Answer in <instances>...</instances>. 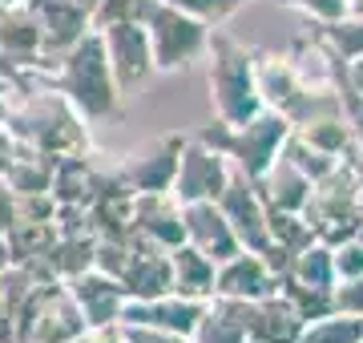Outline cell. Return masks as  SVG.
Here are the masks:
<instances>
[{"mask_svg":"<svg viewBox=\"0 0 363 343\" xmlns=\"http://www.w3.org/2000/svg\"><path fill=\"white\" fill-rule=\"evenodd\" d=\"M347 13H359L363 16V0H347Z\"/></svg>","mask_w":363,"mask_h":343,"instance_id":"obj_42","label":"cell"},{"mask_svg":"<svg viewBox=\"0 0 363 343\" xmlns=\"http://www.w3.org/2000/svg\"><path fill=\"white\" fill-rule=\"evenodd\" d=\"M49 89L65 93L85 121H109L121 113L125 93L117 89L113 65L105 53V37L97 28H89L73 49L57 57V65L49 69Z\"/></svg>","mask_w":363,"mask_h":343,"instance_id":"obj_2","label":"cell"},{"mask_svg":"<svg viewBox=\"0 0 363 343\" xmlns=\"http://www.w3.org/2000/svg\"><path fill=\"white\" fill-rule=\"evenodd\" d=\"M9 266H13V247H9V238L0 230V271H9Z\"/></svg>","mask_w":363,"mask_h":343,"instance_id":"obj_41","label":"cell"},{"mask_svg":"<svg viewBox=\"0 0 363 343\" xmlns=\"http://www.w3.org/2000/svg\"><path fill=\"white\" fill-rule=\"evenodd\" d=\"M150 4H154V0H101V4L89 13V25L93 28H109V25H121V21L145 25Z\"/></svg>","mask_w":363,"mask_h":343,"instance_id":"obj_31","label":"cell"},{"mask_svg":"<svg viewBox=\"0 0 363 343\" xmlns=\"http://www.w3.org/2000/svg\"><path fill=\"white\" fill-rule=\"evenodd\" d=\"M182 223H186V242L198 247L214 263H226L230 254L242 251V242H238L230 218L222 214L218 202H186L182 206Z\"/></svg>","mask_w":363,"mask_h":343,"instance_id":"obj_13","label":"cell"},{"mask_svg":"<svg viewBox=\"0 0 363 343\" xmlns=\"http://www.w3.org/2000/svg\"><path fill=\"white\" fill-rule=\"evenodd\" d=\"M0 343H16V315L4 299V291H0Z\"/></svg>","mask_w":363,"mask_h":343,"instance_id":"obj_39","label":"cell"},{"mask_svg":"<svg viewBox=\"0 0 363 343\" xmlns=\"http://www.w3.org/2000/svg\"><path fill=\"white\" fill-rule=\"evenodd\" d=\"M255 186H259V194H262V202H267V206H279V210H298V214H303V206L311 202V186H315V182H311L303 170H298L295 162L286 158V154H279V158H274V166L262 174Z\"/></svg>","mask_w":363,"mask_h":343,"instance_id":"obj_19","label":"cell"},{"mask_svg":"<svg viewBox=\"0 0 363 343\" xmlns=\"http://www.w3.org/2000/svg\"><path fill=\"white\" fill-rule=\"evenodd\" d=\"M242 323H247L250 343H298V331L307 319L286 303V295H262V299H242Z\"/></svg>","mask_w":363,"mask_h":343,"instance_id":"obj_15","label":"cell"},{"mask_svg":"<svg viewBox=\"0 0 363 343\" xmlns=\"http://www.w3.org/2000/svg\"><path fill=\"white\" fill-rule=\"evenodd\" d=\"M206 303L210 299H190V295H178V291H166V295H157V299H125L121 323H145V327L194 335Z\"/></svg>","mask_w":363,"mask_h":343,"instance_id":"obj_12","label":"cell"},{"mask_svg":"<svg viewBox=\"0 0 363 343\" xmlns=\"http://www.w3.org/2000/svg\"><path fill=\"white\" fill-rule=\"evenodd\" d=\"M355 238H359V242H363V223H359V230H355Z\"/></svg>","mask_w":363,"mask_h":343,"instance_id":"obj_45","label":"cell"},{"mask_svg":"<svg viewBox=\"0 0 363 343\" xmlns=\"http://www.w3.org/2000/svg\"><path fill=\"white\" fill-rule=\"evenodd\" d=\"M169 266H174V291L178 295H190V299H210L214 295V259L190 247V242H182L169 251Z\"/></svg>","mask_w":363,"mask_h":343,"instance_id":"obj_21","label":"cell"},{"mask_svg":"<svg viewBox=\"0 0 363 343\" xmlns=\"http://www.w3.org/2000/svg\"><path fill=\"white\" fill-rule=\"evenodd\" d=\"M166 4H174V9H182V13L198 16V21H206L210 28H222L226 21H230L247 0H166Z\"/></svg>","mask_w":363,"mask_h":343,"instance_id":"obj_32","label":"cell"},{"mask_svg":"<svg viewBox=\"0 0 363 343\" xmlns=\"http://www.w3.org/2000/svg\"><path fill=\"white\" fill-rule=\"evenodd\" d=\"M52 210H57V202L49 190L45 194H16L13 202V218H21V223H52Z\"/></svg>","mask_w":363,"mask_h":343,"instance_id":"obj_33","label":"cell"},{"mask_svg":"<svg viewBox=\"0 0 363 343\" xmlns=\"http://www.w3.org/2000/svg\"><path fill=\"white\" fill-rule=\"evenodd\" d=\"M52 202H81L89 206L93 198V154H61L52 166V182H49Z\"/></svg>","mask_w":363,"mask_h":343,"instance_id":"obj_22","label":"cell"},{"mask_svg":"<svg viewBox=\"0 0 363 343\" xmlns=\"http://www.w3.org/2000/svg\"><path fill=\"white\" fill-rule=\"evenodd\" d=\"M331 251H335V275L339 279L363 275V242H359V238H343V242L331 247Z\"/></svg>","mask_w":363,"mask_h":343,"instance_id":"obj_34","label":"cell"},{"mask_svg":"<svg viewBox=\"0 0 363 343\" xmlns=\"http://www.w3.org/2000/svg\"><path fill=\"white\" fill-rule=\"evenodd\" d=\"M286 137H291V121L283 113H274V109H259L242 125H226V121L214 118L210 125L198 130V142H206L210 150L226 154L234 170H242L255 182L274 166V158L283 154Z\"/></svg>","mask_w":363,"mask_h":343,"instance_id":"obj_3","label":"cell"},{"mask_svg":"<svg viewBox=\"0 0 363 343\" xmlns=\"http://www.w3.org/2000/svg\"><path fill=\"white\" fill-rule=\"evenodd\" d=\"M13 97H16V85L4 73H0V125H4V118H9V106H13Z\"/></svg>","mask_w":363,"mask_h":343,"instance_id":"obj_40","label":"cell"},{"mask_svg":"<svg viewBox=\"0 0 363 343\" xmlns=\"http://www.w3.org/2000/svg\"><path fill=\"white\" fill-rule=\"evenodd\" d=\"M145 33H150L154 69L157 73H178V69L194 65L198 57L210 53V33L214 28L206 21L166 4V0H154L150 13H145Z\"/></svg>","mask_w":363,"mask_h":343,"instance_id":"obj_6","label":"cell"},{"mask_svg":"<svg viewBox=\"0 0 363 343\" xmlns=\"http://www.w3.org/2000/svg\"><path fill=\"white\" fill-rule=\"evenodd\" d=\"M117 283L130 299H157L174 291V266H169V251L162 242L145 235L125 238V263L117 271Z\"/></svg>","mask_w":363,"mask_h":343,"instance_id":"obj_8","label":"cell"},{"mask_svg":"<svg viewBox=\"0 0 363 343\" xmlns=\"http://www.w3.org/2000/svg\"><path fill=\"white\" fill-rule=\"evenodd\" d=\"M283 154L291 162H295L298 170L307 174V178H311V182H319V178H323V174H331L339 166V158L335 154H323V150H319V145H311L307 142V137H298L295 130H291V137H286V145H283Z\"/></svg>","mask_w":363,"mask_h":343,"instance_id":"obj_30","label":"cell"},{"mask_svg":"<svg viewBox=\"0 0 363 343\" xmlns=\"http://www.w3.org/2000/svg\"><path fill=\"white\" fill-rule=\"evenodd\" d=\"M0 291H4V271H0Z\"/></svg>","mask_w":363,"mask_h":343,"instance_id":"obj_46","label":"cell"},{"mask_svg":"<svg viewBox=\"0 0 363 343\" xmlns=\"http://www.w3.org/2000/svg\"><path fill=\"white\" fill-rule=\"evenodd\" d=\"M69 295L77 299L81 315H85V323L89 327H109V323H121V311H125V291H121V283H117L113 275H105V271H85V275L69 279L65 283Z\"/></svg>","mask_w":363,"mask_h":343,"instance_id":"obj_16","label":"cell"},{"mask_svg":"<svg viewBox=\"0 0 363 343\" xmlns=\"http://www.w3.org/2000/svg\"><path fill=\"white\" fill-rule=\"evenodd\" d=\"M105 37V53H109V65H113L117 89L133 97L145 81L154 77V53H150V33L145 25H133V21H121V25L97 28Z\"/></svg>","mask_w":363,"mask_h":343,"instance_id":"obj_9","label":"cell"},{"mask_svg":"<svg viewBox=\"0 0 363 343\" xmlns=\"http://www.w3.org/2000/svg\"><path fill=\"white\" fill-rule=\"evenodd\" d=\"M274 291H279V275L262 263L259 251H238L214 266V295H222V299H262Z\"/></svg>","mask_w":363,"mask_h":343,"instance_id":"obj_14","label":"cell"},{"mask_svg":"<svg viewBox=\"0 0 363 343\" xmlns=\"http://www.w3.org/2000/svg\"><path fill=\"white\" fill-rule=\"evenodd\" d=\"M9 4H21V0H0V9H9Z\"/></svg>","mask_w":363,"mask_h":343,"instance_id":"obj_44","label":"cell"},{"mask_svg":"<svg viewBox=\"0 0 363 343\" xmlns=\"http://www.w3.org/2000/svg\"><path fill=\"white\" fill-rule=\"evenodd\" d=\"M186 137L182 133H166V137H154L150 145L133 150L125 158H117L125 182H130L133 194H157V190H169L174 186V174H178V158Z\"/></svg>","mask_w":363,"mask_h":343,"instance_id":"obj_10","label":"cell"},{"mask_svg":"<svg viewBox=\"0 0 363 343\" xmlns=\"http://www.w3.org/2000/svg\"><path fill=\"white\" fill-rule=\"evenodd\" d=\"M291 279L307 283V287H319V291H335L339 275H335V251L315 238L311 247H303L291 263Z\"/></svg>","mask_w":363,"mask_h":343,"instance_id":"obj_26","label":"cell"},{"mask_svg":"<svg viewBox=\"0 0 363 343\" xmlns=\"http://www.w3.org/2000/svg\"><path fill=\"white\" fill-rule=\"evenodd\" d=\"M125 343H190V335L178 331H162V327H145V323H121Z\"/></svg>","mask_w":363,"mask_h":343,"instance_id":"obj_37","label":"cell"},{"mask_svg":"<svg viewBox=\"0 0 363 343\" xmlns=\"http://www.w3.org/2000/svg\"><path fill=\"white\" fill-rule=\"evenodd\" d=\"M77 343H125V331H121V323H109V327H89Z\"/></svg>","mask_w":363,"mask_h":343,"instance_id":"obj_38","label":"cell"},{"mask_svg":"<svg viewBox=\"0 0 363 343\" xmlns=\"http://www.w3.org/2000/svg\"><path fill=\"white\" fill-rule=\"evenodd\" d=\"M40 25V49L45 57H61L65 49H73L85 33H89V13L77 0H28Z\"/></svg>","mask_w":363,"mask_h":343,"instance_id":"obj_17","label":"cell"},{"mask_svg":"<svg viewBox=\"0 0 363 343\" xmlns=\"http://www.w3.org/2000/svg\"><path fill=\"white\" fill-rule=\"evenodd\" d=\"M133 235H145L162 242L166 251L186 242V223H182V202L169 190L157 194H133Z\"/></svg>","mask_w":363,"mask_h":343,"instance_id":"obj_18","label":"cell"},{"mask_svg":"<svg viewBox=\"0 0 363 343\" xmlns=\"http://www.w3.org/2000/svg\"><path fill=\"white\" fill-rule=\"evenodd\" d=\"M4 125L16 142L37 150V154L61 158V154H85L89 150V121L73 109L65 93L49 89V85L16 93Z\"/></svg>","mask_w":363,"mask_h":343,"instance_id":"obj_1","label":"cell"},{"mask_svg":"<svg viewBox=\"0 0 363 343\" xmlns=\"http://www.w3.org/2000/svg\"><path fill=\"white\" fill-rule=\"evenodd\" d=\"M4 238H9V247H13V263H40L49 247L57 242V226L52 223H13L4 226Z\"/></svg>","mask_w":363,"mask_h":343,"instance_id":"obj_25","label":"cell"},{"mask_svg":"<svg viewBox=\"0 0 363 343\" xmlns=\"http://www.w3.org/2000/svg\"><path fill=\"white\" fill-rule=\"evenodd\" d=\"M210 106L226 125H242L262 109L259 81H255V53L242 49L226 33H210Z\"/></svg>","mask_w":363,"mask_h":343,"instance_id":"obj_4","label":"cell"},{"mask_svg":"<svg viewBox=\"0 0 363 343\" xmlns=\"http://www.w3.org/2000/svg\"><path fill=\"white\" fill-rule=\"evenodd\" d=\"M319 40L339 57V61H351V57H363V16L347 13L331 21V25H319Z\"/></svg>","mask_w":363,"mask_h":343,"instance_id":"obj_29","label":"cell"},{"mask_svg":"<svg viewBox=\"0 0 363 343\" xmlns=\"http://www.w3.org/2000/svg\"><path fill=\"white\" fill-rule=\"evenodd\" d=\"M218 206H222V214L230 218L234 235L242 242V251H262V247L271 242V230H267V202H262L255 178H247L242 170H234L226 190L218 194Z\"/></svg>","mask_w":363,"mask_h":343,"instance_id":"obj_11","label":"cell"},{"mask_svg":"<svg viewBox=\"0 0 363 343\" xmlns=\"http://www.w3.org/2000/svg\"><path fill=\"white\" fill-rule=\"evenodd\" d=\"M363 319L351 311H327L319 319H307L298 331V343H359Z\"/></svg>","mask_w":363,"mask_h":343,"instance_id":"obj_27","label":"cell"},{"mask_svg":"<svg viewBox=\"0 0 363 343\" xmlns=\"http://www.w3.org/2000/svg\"><path fill=\"white\" fill-rule=\"evenodd\" d=\"M9 307L16 315V343H77L89 331L77 299L61 279H45Z\"/></svg>","mask_w":363,"mask_h":343,"instance_id":"obj_5","label":"cell"},{"mask_svg":"<svg viewBox=\"0 0 363 343\" xmlns=\"http://www.w3.org/2000/svg\"><path fill=\"white\" fill-rule=\"evenodd\" d=\"M81 9H85V13H93V9H97V4H101V0H77Z\"/></svg>","mask_w":363,"mask_h":343,"instance_id":"obj_43","label":"cell"},{"mask_svg":"<svg viewBox=\"0 0 363 343\" xmlns=\"http://www.w3.org/2000/svg\"><path fill=\"white\" fill-rule=\"evenodd\" d=\"M283 4H295L307 16H315L319 25H331L339 16H347V0H283Z\"/></svg>","mask_w":363,"mask_h":343,"instance_id":"obj_35","label":"cell"},{"mask_svg":"<svg viewBox=\"0 0 363 343\" xmlns=\"http://www.w3.org/2000/svg\"><path fill=\"white\" fill-rule=\"evenodd\" d=\"M190 343H250L247 323H242V299H222L214 295L198 319Z\"/></svg>","mask_w":363,"mask_h":343,"instance_id":"obj_20","label":"cell"},{"mask_svg":"<svg viewBox=\"0 0 363 343\" xmlns=\"http://www.w3.org/2000/svg\"><path fill=\"white\" fill-rule=\"evenodd\" d=\"M230 174H234V166H230L226 154L210 150V145L198 142V137H186L169 194H174L182 206H186V202H218V194L226 190V182H230Z\"/></svg>","mask_w":363,"mask_h":343,"instance_id":"obj_7","label":"cell"},{"mask_svg":"<svg viewBox=\"0 0 363 343\" xmlns=\"http://www.w3.org/2000/svg\"><path fill=\"white\" fill-rule=\"evenodd\" d=\"M335 311H351V315L363 319V275L335 283Z\"/></svg>","mask_w":363,"mask_h":343,"instance_id":"obj_36","label":"cell"},{"mask_svg":"<svg viewBox=\"0 0 363 343\" xmlns=\"http://www.w3.org/2000/svg\"><path fill=\"white\" fill-rule=\"evenodd\" d=\"M267 230H271V242L286 247L291 254H298L303 247H311V242H315L311 223H307L298 210H279V206H267Z\"/></svg>","mask_w":363,"mask_h":343,"instance_id":"obj_28","label":"cell"},{"mask_svg":"<svg viewBox=\"0 0 363 343\" xmlns=\"http://www.w3.org/2000/svg\"><path fill=\"white\" fill-rule=\"evenodd\" d=\"M52 166H57L52 154H37V150L21 145V154L13 158V166L4 170V182H9L13 194H45L52 182Z\"/></svg>","mask_w":363,"mask_h":343,"instance_id":"obj_24","label":"cell"},{"mask_svg":"<svg viewBox=\"0 0 363 343\" xmlns=\"http://www.w3.org/2000/svg\"><path fill=\"white\" fill-rule=\"evenodd\" d=\"M93 254H97V235H57V242L45 254V266L52 279L69 283V279L93 271Z\"/></svg>","mask_w":363,"mask_h":343,"instance_id":"obj_23","label":"cell"},{"mask_svg":"<svg viewBox=\"0 0 363 343\" xmlns=\"http://www.w3.org/2000/svg\"><path fill=\"white\" fill-rule=\"evenodd\" d=\"M359 343H363V339H359Z\"/></svg>","mask_w":363,"mask_h":343,"instance_id":"obj_47","label":"cell"}]
</instances>
